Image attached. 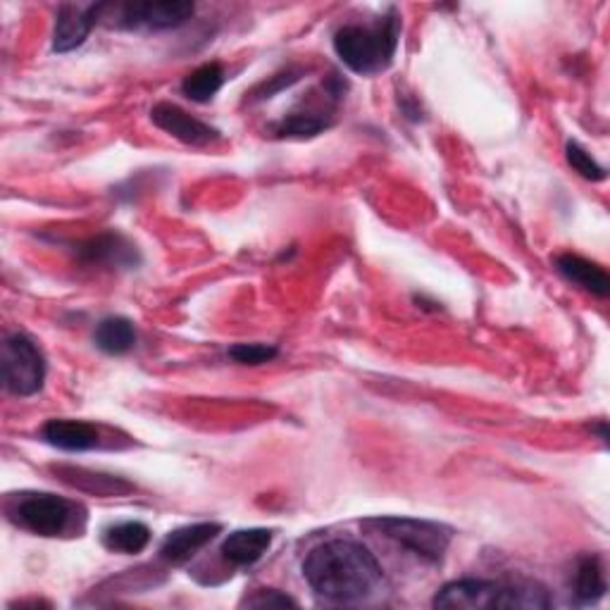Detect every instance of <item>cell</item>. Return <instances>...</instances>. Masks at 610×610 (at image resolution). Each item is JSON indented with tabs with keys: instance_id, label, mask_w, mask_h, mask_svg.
I'll list each match as a JSON object with an SVG mask.
<instances>
[{
	"instance_id": "obj_1",
	"label": "cell",
	"mask_w": 610,
	"mask_h": 610,
	"mask_svg": "<svg viewBox=\"0 0 610 610\" xmlns=\"http://www.w3.org/2000/svg\"><path fill=\"white\" fill-rule=\"evenodd\" d=\"M310 589L330 601H358L382 582V566L361 541L332 539L316 546L303 560Z\"/></svg>"
},
{
	"instance_id": "obj_2",
	"label": "cell",
	"mask_w": 610,
	"mask_h": 610,
	"mask_svg": "<svg viewBox=\"0 0 610 610\" xmlns=\"http://www.w3.org/2000/svg\"><path fill=\"white\" fill-rule=\"evenodd\" d=\"M401 20L396 10L372 24H347L334 34V51L339 60L355 74H380L389 70L399 51Z\"/></svg>"
},
{
	"instance_id": "obj_3",
	"label": "cell",
	"mask_w": 610,
	"mask_h": 610,
	"mask_svg": "<svg viewBox=\"0 0 610 610\" xmlns=\"http://www.w3.org/2000/svg\"><path fill=\"white\" fill-rule=\"evenodd\" d=\"M434 608H549V591L537 582L456 580L444 585L434 597Z\"/></svg>"
},
{
	"instance_id": "obj_4",
	"label": "cell",
	"mask_w": 610,
	"mask_h": 610,
	"mask_svg": "<svg viewBox=\"0 0 610 610\" xmlns=\"http://www.w3.org/2000/svg\"><path fill=\"white\" fill-rule=\"evenodd\" d=\"M8 518L37 537H62L74 527L76 506L55 494L27 492L8 500Z\"/></svg>"
},
{
	"instance_id": "obj_5",
	"label": "cell",
	"mask_w": 610,
	"mask_h": 610,
	"mask_svg": "<svg viewBox=\"0 0 610 610\" xmlns=\"http://www.w3.org/2000/svg\"><path fill=\"white\" fill-rule=\"evenodd\" d=\"M365 527L378 529L380 535L396 541L405 551L427 562H442L453 539V531L446 525L415 518H394V515L391 518L365 520Z\"/></svg>"
},
{
	"instance_id": "obj_6",
	"label": "cell",
	"mask_w": 610,
	"mask_h": 610,
	"mask_svg": "<svg viewBox=\"0 0 610 610\" xmlns=\"http://www.w3.org/2000/svg\"><path fill=\"white\" fill-rule=\"evenodd\" d=\"M3 384L12 396H34L45 382V358L27 334H8L0 347Z\"/></svg>"
},
{
	"instance_id": "obj_7",
	"label": "cell",
	"mask_w": 610,
	"mask_h": 610,
	"mask_svg": "<svg viewBox=\"0 0 610 610\" xmlns=\"http://www.w3.org/2000/svg\"><path fill=\"white\" fill-rule=\"evenodd\" d=\"M196 6L186 0H161V3H101V22L120 29H177L194 18Z\"/></svg>"
},
{
	"instance_id": "obj_8",
	"label": "cell",
	"mask_w": 610,
	"mask_h": 610,
	"mask_svg": "<svg viewBox=\"0 0 610 610\" xmlns=\"http://www.w3.org/2000/svg\"><path fill=\"white\" fill-rule=\"evenodd\" d=\"M76 258L86 265H101L111 270H136L141 265L138 248L117 231H103L76 248Z\"/></svg>"
},
{
	"instance_id": "obj_9",
	"label": "cell",
	"mask_w": 610,
	"mask_h": 610,
	"mask_svg": "<svg viewBox=\"0 0 610 610\" xmlns=\"http://www.w3.org/2000/svg\"><path fill=\"white\" fill-rule=\"evenodd\" d=\"M151 120L158 130L165 134L175 136L177 141L186 146H208L210 141L220 136L215 127H210L208 122H203L186 111H182L175 103H158L151 111Z\"/></svg>"
},
{
	"instance_id": "obj_10",
	"label": "cell",
	"mask_w": 610,
	"mask_h": 610,
	"mask_svg": "<svg viewBox=\"0 0 610 610\" xmlns=\"http://www.w3.org/2000/svg\"><path fill=\"white\" fill-rule=\"evenodd\" d=\"M101 22V3L99 6H62L55 18L53 29V51L70 53L84 45L89 34Z\"/></svg>"
},
{
	"instance_id": "obj_11",
	"label": "cell",
	"mask_w": 610,
	"mask_h": 610,
	"mask_svg": "<svg viewBox=\"0 0 610 610\" xmlns=\"http://www.w3.org/2000/svg\"><path fill=\"white\" fill-rule=\"evenodd\" d=\"M223 525L217 523H196V525H186L175 531H169L161 546V558L169 566H184L189 562L200 549L220 535Z\"/></svg>"
},
{
	"instance_id": "obj_12",
	"label": "cell",
	"mask_w": 610,
	"mask_h": 610,
	"mask_svg": "<svg viewBox=\"0 0 610 610\" xmlns=\"http://www.w3.org/2000/svg\"><path fill=\"white\" fill-rule=\"evenodd\" d=\"M41 436L45 444L53 448L82 453L99 446V430L82 420H49L41 430Z\"/></svg>"
},
{
	"instance_id": "obj_13",
	"label": "cell",
	"mask_w": 610,
	"mask_h": 610,
	"mask_svg": "<svg viewBox=\"0 0 610 610\" xmlns=\"http://www.w3.org/2000/svg\"><path fill=\"white\" fill-rule=\"evenodd\" d=\"M272 544L270 529H237L223 541V558L234 568H250L258 562Z\"/></svg>"
},
{
	"instance_id": "obj_14",
	"label": "cell",
	"mask_w": 610,
	"mask_h": 610,
	"mask_svg": "<svg viewBox=\"0 0 610 610\" xmlns=\"http://www.w3.org/2000/svg\"><path fill=\"white\" fill-rule=\"evenodd\" d=\"M556 270L560 272V277H566L570 285L580 287L593 296H599V299H606L610 293V279L606 275V270L601 265L591 262L582 256L575 254H562L556 258Z\"/></svg>"
},
{
	"instance_id": "obj_15",
	"label": "cell",
	"mask_w": 610,
	"mask_h": 610,
	"mask_svg": "<svg viewBox=\"0 0 610 610\" xmlns=\"http://www.w3.org/2000/svg\"><path fill=\"white\" fill-rule=\"evenodd\" d=\"M570 587H572L575 597L582 603H597L599 599H603L608 585H606V572H603L601 558L599 556L577 558Z\"/></svg>"
},
{
	"instance_id": "obj_16",
	"label": "cell",
	"mask_w": 610,
	"mask_h": 610,
	"mask_svg": "<svg viewBox=\"0 0 610 610\" xmlns=\"http://www.w3.org/2000/svg\"><path fill=\"white\" fill-rule=\"evenodd\" d=\"M55 475H60L62 482H68L70 487H76L82 492H89V494H96V496H122L132 492L134 487L130 482L124 479H117V477H107V475H96V473H89V471H82V467H53Z\"/></svg>"
},
{
	"instance_id": "obj_17",
	"label": "cell",
	"mask_w": 610,
	"mask_h": 610,
	"mask_svg": "<svg viewBox=\"0 0 610 610\" xmlns=\"http://www.w3.org/2000/svg\"><path fill=\"white\" fill-rule=\"evenodd\" d=\"M93 341H96V347L107 355H124L136 347L138 334H136V327L127 318L113 316L96 324Z\"/></svg>"
},
{
	"instance_id": "obj_18",
	"label": "cell",
	"mask_w": 610,
	"mask_h": 610,
	"mask_svg": "<svg viewBox=\"0 0 610 610\" xmlns=\"http://www.w3.org/2000/svg\"><path fill=\"white\" fill-rule=\"evenodd\" d=\"M151 544V529L148 525L130 520V523H117L113 527L103 529V546L107 551L115 554H141Z\"/></svg>"
},
{
	"instance_id": "obj_19",
	"label": "cell",
	"mask_w": 610,
	"mask_h": 610,
	"mask_svg": "<svg viewBox=\"0 0 610 610\" xmlns=\"http://www.w3.org/2000/svg\"><path fill=\"white\" fill-rule=\"evenodd\" d=\"M225 86V70L220 62H206L184 76L182 93L194 103H208Z\"/></svg>"
},
{
	"instance_id": "obj_20",
	"label": "cell",
	"mask_w": 610,
	"mask_h": 610,
	"mask_svg": "<svg viewBox=\"0 0 610 610\" xmlns=\"http://www.w3.org/2000/svg\"><path fill=\"white\" fill-rule=\"evenodd\" d=\"M330 124L332 120L324 113H291L272 124V132L279 138H310L322 134Z\"/></svg>"
},
{
	"instance_id": "obj_21",
	"label": "cell",
	"mask_w": 610,
	"mask_h": 610,
	"mask_svg": "<svg viewBox=\"0 0 610 610\" xmlns=\"http://www.w3.org/2000/svg\"><path fill=\"white\" fill-rule=\"evenodd\" d=\"M566 158L570 163V167L577 172V175L589 179V182H603L606 179V169L593 161V155L582 148L577 141H568L566 146Z\"/></svg>"
},
{
	"instance_id": "obj_22",
	"label": "cell",
	"mask_w": 610,
	"mask_h": 610,
	"mask_svg": "<svg viewBox=\"0 0 610 610\" xmlns=\"http://www.w3.org/2000/svg\"><path fill=\"white\" fill-rule=\"evenodd\" d=\"M227 355L239 365H262L275 361L279 349L272 347V343H234Z\"/></svg>"
},
{
	"instance_id": "obj_23",
	"label": "cell",
	"mask_w": 610,
	"mask_h": 610,
	"mask_svg": "<svg viewBox=\"0 0 610 610\" xmlns=\"http://www.w3.org/2000/svg\"><path fill=\"white\" fill-rule=\"evenodd\" d=\"M246 606L250 608H265V606H279V608H285V606H299L296 603L291 597H287V593H281L277 589H260L256 597H250L244 601Z\"/></svg>"
},
{
	"instance_id": "obj_24",
	"label": "cell",
	"mask_w": 610,
	"mask_h": 610,
	"mask_svg": "<svg viewBox=\"0 0 610 610\" xmlns=\"http://www.w3.org/2000/svg\"><path fill=\"white\" fill-rule=\"evenodd\" d=\"M299 74H301V72H287V74H277V76H272V84H270V86H262V89L256 93L258 101L272 99L279 89H285V86H291L293 82H299V80H301Z\"/></svg>"
}]
</instances>
